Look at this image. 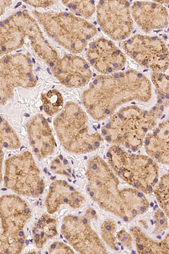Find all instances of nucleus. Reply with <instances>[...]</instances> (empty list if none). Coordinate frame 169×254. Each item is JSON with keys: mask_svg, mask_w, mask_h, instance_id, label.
<instances>
[{"mask_svg": "<svg viewBox=\"0 0 169 254\" xmlns=\"http://www.w3.org/2000/svg\"><path fill=\"white\" fill-rule=\"evenodd\" d=\"M26 238H11L0 230V254H20L26 244Z\"/></svg>", "mask_w": 169, "mask_h": 254, "instance_id": "5701e85b", "label": "nucleus"}, {"mask_svg": "<svg viewBox=\"0 0 169 254\" xmlns=\"http://www.w3.org/2000/svg\"><path fill=\"white\" fill-rule=\"evenodd\" d=\"M152 96L151 82L134 69L97 76L82 93L85 109L94 120L110 118L123 105L133 101L147 103Z\"/></svg>", "mask_w": 169, "mask_h": 254, "instance_id": "f257e3e1", "label": "nucleus"}, {"mask_svg": "<svg viewBox=\"0 0 169 254\" xmlns=\"http://www.w3.org/2000/svg\"><path fill=\"white\" fill-rule=\"evenodd\" d=\"M32 232L35 247L41 249L49 240L57 235L56 221L45 214L34 224Z\"/></svg>", "mask_w": 169, "mask_h": 254, "instance_id": "a211bd4d", "label": "nucleus"}, {"mask_svg": "<svg viewBox=\"0 0 169 254\" xmlns=\"http://www.w3.org/2000/svg\"><path fill=\"white\" fill-rule=\"evenodd\" d=\"M86 55L89 64L102 75L120 71L126 64L125 53L113 41L102 37L89 43Z\"/></svg>", "mask_w": 169, "mask_h": 254, "instance_id": "9b49d317", "label": "nucleus"}, {"mask_svg": "<svg viewBox=\"0 0 169 254\" xmlns=\"http://www.w3.org/2000/svg\"><path fill=\"white\" fill-rule=\"evenodd\" d=\"M165 108L158 103L150 110L137 105L126 106L109 118L103 127L102 135L107 142L136 151L142 146L147 133L158 125Z\"/></svg>", "mask_w": 169, "mask_h": 254, "instance_id": "f03ea898", "label": "nucleus"}, {"mask_svg": "<svg viewBox=\"0 0 169 254\" xmlns=\"http://www.w3.org/2000/svg\"><path fill=\"white\" fill-rule=\"evenodd\" d=\"M126 54L141 66L164 73L169 68V49L159 37L134 35L122 43Z\"/></svg>", "mask_w": 169, "mask_h": 254, "instance_id": "0eeeda50", "label": "nucleus"}, {"mask_svg": "<svg viewBox=\"0 0 169 254\" xmlns=\"http://www.w3.org/2000/svg\"><path fill=\"white\" fill-rule=\"evenodd\" d=\"M36 84L30 60L15 56L0 61V105L13 98L15 88L34 87Z\"/></svg>", "mask_w": 169, "mask_h": 254, "instance_id": "1a4fd4ad", "label": "nucleus"}, {"mask_svg": "<svg viewBox=\"0 0 169 254\" xmlns=\"http://www.w3.org/2000/svg\"><path fill=\"white\" fill-rule=\"evenodd\" d=\"M3 145L2 143L0 142V183H1L3 181V174H2V167L4 161V152Z\"/></svg>", "mask_w": 169, "mask_h": 254, "instance_id": "393cba45", "label": "nucleus"}, {"mask_svg": "<svg viewBox=\"0 0 169 254\" xmlns=\"http://www.w3.org/2000/svg\"><path fill=\"white\" fill-rule=\"evenodd\" d=\"M147 153L152 159L169 163V120L161 123L144 140Z\"/></svg>", "mask_w": 169, "mask_h": 254, "instance_id": "dca6fc26", "label": "nucleus"}, {"mask_svg": "<svg viewBox=\"0 0 169 254\" xmlns=\"http://www.w3.org/2000/svg\"><path fill=\"white\" fill-rule=\"evenodd\" d=\"M57 137L65 150L85 154L96 150L104 141L98 132H90L89 118L81 106L68 102L54 121Z\"/></svg>", "mask_w": 169, "mask_h": 254, "instance_id": "7ed1b4c3", "label": "nucleus"}, {"mask_svg": "<svg viewBox=\"0 0 169 254\" xmlns=\"http://www.w3.org/2000/svg\"><path fill=\"white\" fill-rule=\"evenodd\" d=\"M41 99L43 102L44 111L48 116H55L59 113L63 108V97L57 90H50L42 94Z\"/></svg>", "mask_w": 169, "mask_h": 254, "instance_id": "aec40b11", "label": "nucleus"}, {"mask_svg": "<svg viewBox=\"0 0 169 254\" xmlns=\"http://www.w3.org/2000/svg\"><path fill=\"white\" fill-rule=\"evenodd\" d=\"M51 68L54 76L67 88L85 87L93 77L88 61L76 55H66L59 58Z\"/></svg>", "mask_w": 169, "mask_h": 254, "instance_id": "f8f14e48", "label": "nucleus"}, {"mask_svg": "<svg viewBox=\"0 0 169 254\" xmlns=\"http://www.w3.org/2000/svg\"><path fill=\"white\" fill-rule=\"evenodd\" d=\"M130 9L132 18L146 33L164 29L169 26L168 9L157 1H135Z\"/></svg>", "mask_w": 169, "mask_h": 254, "instance_id": "4468645a", "label": "nucleus"}, {"mask_svg": "<svg viewBox=\"0 0 169 254\" xmlns=\"http://www.w3.org/2000/svg\"><path fill=\"white\" fill-rule=\"evenodd\" d=\"M86 176L88 190L92 196L97 193L111 195L117 190L118 181L116 176L100 157H94L89 162Z\"/></svg>", "mask_w": 169, "mask_h": 254, "instance_id": "2eb2a0df", "label": "nucleus"}, {"mask_svg": "<svg viewBox=\"0 0 169 254\" xmlns=\"http://www.w3.org/2000/svg\"><path fill=\"white\" fill-rule=\"evenodd\" d=\"M65 244L59 243V242H56L54 243L51 246L50 248L49 249V252L51 254H62L71 253L69 251L70 249Z\"/></svg>", "mask_w": 169, "mask_h": 254, "instance_id": "b1692460", "label": "nucleus"}, {"mask_svg": "<svg viewBox=\"0 0 169 254\" xmlns=\"http://www.w3.org/2000/svg\"><path fill=\"white\" fill-rule=\"evenodd\" d=\"M29 143L36 157L44 159L55 153L56 142L52 129L43 115L33 117L26 124Z\"/></svg>", "mask_w": 169, "mask_h": 254, "instance_id": "ddd939ff", "label": "nucleus"}, {"mask_svg": "<svg viewBox=\"0 0 169 254\" xmlns=\"http://www.w3.org/2000/svg\"><path fill=\"white\" fill-rule=\"evenodd\" d=\"M0 142L6 150H15L20 148L18 135L2 117L0 116Z\"/></svg>", "mask_w": 169, "mask_h": 254, "instance_id": "6ab92c4d", "label": "nucleus"}, {"mask_svg": "<svg viewBox=\"0 0 169 254\" xmlns=\"http://www.w3.org/2000/svg\"><path fill=\"white\" fill-rule=\"evenodd\" d=\"M130 3L101 1L96 6L97 22L105 34L114 41L129 39L134 31Z\"/></svg>", "mask_w": 169, "mask_h": 254, "instance_id": "6e6552de", "label": "nucleus"}, {"mask_svg": "<svg viewBox=\"0 0 169 254\" xmlns=\"http://www.w3.org/2000/svg\"><path fill=\"white\" fill-rule=\"evenodd\" d=\"M152 83L158 91V102L167 108L169 106V76L165 73L154 72L151 75Z\"/></svg>", "mask_w": 169, "mask_h": 254, "instance_id": "412c9836", "label": "nucleus"}, {"mask_svg": "<svg viewBox=\"0 0 169 254\" xmlns=\"http://www.w3.org/2000/svg\"><path fill=\"white\" fill-rule=\"evenodd\" d=\"M79 195L74 188L64 180H56L49 188L46 198L47 211L53 214L59 210L61 204L68 203L69 199L77 198Z\"/></svg>", "mask_w": 169, "mask_h": 254, "instance_id": "f3484780", "label": "nucleus"}, {"mask_svg": "<svg viewBox=\"0 0 169 254\" xmlns=\"http://www.w3.org/2000/svg\"><path fill=\"white\" fill-rule=\"evenodd\" d=\"M3 181L4 186L16 194L30 198L39 197L45 189L34 155L27 150L6 160Z\"/></svg>", "mask_w": 169, "mask_h": 254, "instance_id": "423d86ee", "label": "nucleus"}, {"mask_svg": "<svg viewBox=\"0 0 169 254\" xmlns=\"http://www.w3.org/2000/svg\"><path fill=\"white\" fill-rule=\"evenodd\" d=\"M32 217L30 204L18 195L0 197V222L3 235L11 238L26 237L24 228Z\"/></svg>", "mask_w": 169, "mask_h": 254, "instance_id": "9d476101", "label": "nucleus"}, {"mask_svg": "<svg viewBox=\"0 0 169 254\" xmlns=\"http://www.w3.org/2000/svg\"><path fill=\"white\" fill-rule=\"evenodd\" d=\"M44 25L49 35L73 55L83 51L97 34L93 24L67 12L45 14Z\"/></svg>", "mask_w": 169, "mask_h": 254, "instance_id": "20e7f679", "label": "nucleus"}, {"mask_svg": "<svg viewBox=\"0 0 169 254\" xmlns=\"http://www.w3.org/2000/svg\"><path fill=\"white\" fill-rule=\"evenodd\" d=\"M107 155L111 166L119 177L143 191L153 190L159 176V167L153 159L127 153L119 145L111 147Z\"/></svg>", "mask_w": 169, "mask_h": 254, "instance_id": "39448f33", "label": "nucleus"}, {"mask_svg": "<svg viewBox=\"0 0 169 254\" xmlns=\"http://www.w3.org/2000/svg\"><path fill=\"white\" fill-rule=\"evenodd\" d=\"M62 2L72 14L85 19L92 17L96 11V3L94 1H65Z\"/></svg>", "mask_w": 169, "mask_h": 254, "instance_id": "4be33fe9", "label": "nucleus"}]
</instances>
